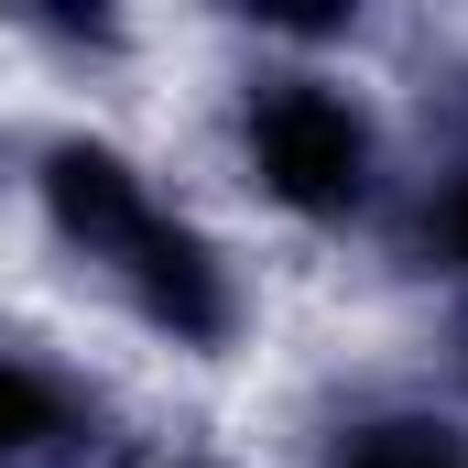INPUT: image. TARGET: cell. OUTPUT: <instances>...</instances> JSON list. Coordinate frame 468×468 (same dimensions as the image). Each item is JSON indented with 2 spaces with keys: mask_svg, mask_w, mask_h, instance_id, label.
Listing matches in <instances>:
<instances>
[{
  "mask_svg": "<svg viewBox=\"0 0 468 468\" xmlns=\"http://www.w3.org/2000/svg\"><path fill=\"white\" fill-rule=\"evenodd\" d=\"M239 175L305 229H349L381 197V120L327 66H261L239 99Z\"/></svg>",
  "mask_w": 468,
  "mask_h": 468,
  "instance_id": "6da1fadb",
  "label": "cell"
},
{
  "mask_svg": "<svg viewBox=\"0 0 468 468\" xmlns=\"http://www.w3.org/2000/svg\"><path fill=\"white\" fill-rule=\"evenodd\" d=\"M425 250H436V261L468 283V153L436 175V197H425Z\"/></svg>",
  "mask_w": 468,
  "mask_h": 468,
  "instance_id": "8992f818",
  "label": "cell"
},
{
  "mask_svg": "<svg viewBox=\"0 0 468 468\" xmlns=\"http://www.w3.org/2000/svg\"><path fill=\"white\" fill-rule=\"evenodd\" d=\"M88 447V392L33 349H0V468H55Z\"/></svg>",
  "mask_w": 468,
  "mask_h": 468,
  "instance_id": "277c9868",
  "label": "cell"
},
{
  "mask_svg": "<svg viewBox=\"0 0 468 468\" xmlns=\"http://www.w3.org/2000/svg\"><path fill=\"white\" fill-rule=\"evenodd\" d=\"M153 468H218V458H153Z\"/></svg>",
  "mask_w": 468,
  "mask_h": 468,
  "instance_id": "52a82bcc",
  "label": "cell"
},
{
  "mask_svg": "<svg viewBox=\"0 0 468 468\" xmlns=\"http://www.w3.org/2000/svg\"><path fill=\"white\" fill-rule=\"evenodd\" d=\"M120 283V305L153 327V338H175V349H229L239 338V316H250V294H239V261L218 250V239L197 229L186 207H164L153 229L131 239V261L110 272Z\"/></svg>",
  "mask_w": 468,
  "mask_h": 468,
  "instance_id": "7a4b0ae2",
  "label": "cell"
},
{
  "mask_svg": "<svg viewBox=\"0 0 468 468\" xmlns=\"http://www.w3.org/2000/svg\"><path fill=\"white\" fill-rule=\"evenodd\" d=\"M327 468H468V425L436 403H381L327 436Z\"/></svg>",
  "mask_w": 468,
  "mask_h": 468,
  "instance_id": "5b68a950",
  "label": "cell"
},
{
  "mask_svg": "<svg viewBox=\"0 0 468 468\" xmlns=\"http://www.w3.org/2000/svg\"><path fill=\"white\" fill-rule=\"evenodd\" d=\"M33 207H44L55 250H77V261H99V272H120L131 239L164 218L153 175L120 153L110 131H55V142L33 153Z\"/></svg>",
  "mask_w": 468,
  "mask_h": 468,
  "instance_id": "3957f363",
  "label": "cell"
}]
</instances>
